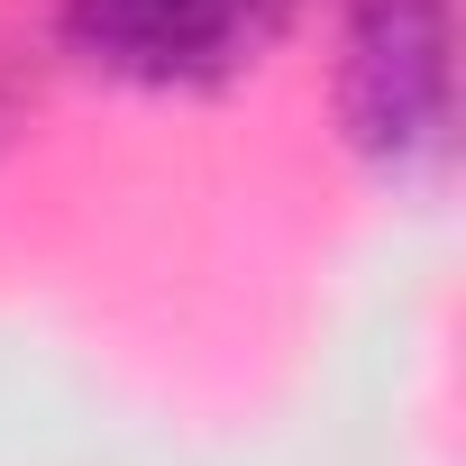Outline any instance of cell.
Instances as JSON below:
<instances>
[{"instance_id": "7a4b0ae2", "label": "cell", "mask_w": 466, "mask_h": 466, "mask_svg": "<svg viewBox=\"0 0 466 466\" xmlns=\"http://www.w3.org/2000/svg\"><path fill=\"white\" fill-rule=\"evenodd\" d=\"M293 0H65V37L119 83H219L275 46Z\"/></svg>"}, {"instance_id": "6da1fadb", "label": "cell", "mask_w": 466, "mask_h": 466, "mask_svg": "<svg viewBox=\"0 0 466 466\" xmlns=\"http://www.w3.org/2000/svg\"><path fill=\"white\" fill-rule=\"evenodd\" d=\"M448 101H457L448 0H348V37H339L348 137L375 165L420 174L448 156Z\"/></svg>"}]
</instances>
